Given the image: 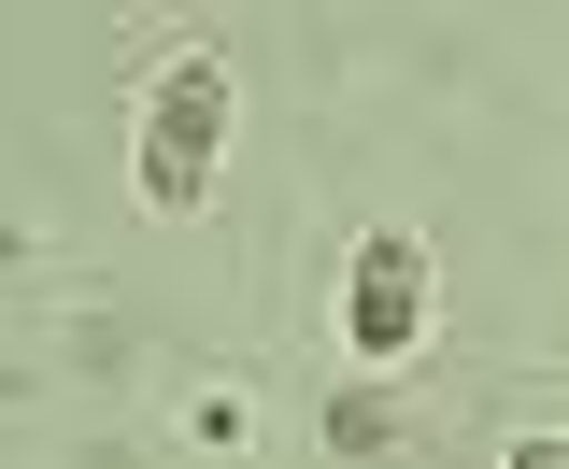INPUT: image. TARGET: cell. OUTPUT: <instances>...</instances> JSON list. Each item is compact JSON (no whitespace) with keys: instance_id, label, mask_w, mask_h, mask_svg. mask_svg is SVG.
Returning <instances> with one entry per match:
<instances>
[{"instance_id":"1","label":"cell","mask_w":569,"mask_h":469,"mask_svg":"<svg viewBox=\"0 0 569 469\" xmlns=\"http://www.w3.org/2000/svg\"><path fill=\"white\" fill-rule=\"evenodd\" d=\"M213 157H228V58H171V71H157V100H142L129 186H142L157 213H200V200H213Z\"/></svg>"},{"instance_id":"2","label":"cell","mask_w":569,"mask_h":469,"mask_svg":"<svg viewBox=\"0 0 569 469\" xmlns=\"http://www.w3.org/2000/svg\"><path fill=\"white\" fill-rule=\"evenodd\" d=\"M342 341H356V370H399L427 341V242L413 228H370L342 270Z\"/></svg>"},{"instance_id":"3","label":"cell","mask_w":569,"mask_h":469,"mask_svg":"<svg viewBox=\"0 0 569 469\" xmlns=\"http://www.w3.org/2000/svg\"><path fill=\"white\" fill-rule=\"evenodd\" d=\"M385 427H399V412H385V385H356V399L328 412V441H342V456H370V441H385Z\"/></svg>"},{"instance_id":"4","label":"cell","mask_w":569,"mask_h":469,"mask_svg":"<svg viewBox=\"0 0 569 469\" xmlns=\"http://www.w3.org/2000/svg\"><path fill=\"white\" fill-rule=\"evenodd\" d=\"M512 469H569V441H556V427H541V441H512Z\"/></svg>"}]
</instances>
